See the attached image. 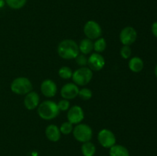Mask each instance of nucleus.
<instances>
[{
	"label": "nucleus",
	"instance_id": "obj_1",
	"mask_svg": "<svg viewBox=\"0 0 157 156\" xmlns=\"http://www.w3.org/2000/svg\"><path fill=\"white\" fill-rule=\"evenodd\" d=\"M58 54L60 58L64 60L75 59L79 54V47L76 41L71 39L61 41L58 46Z\"/></svg>",
	"mask_w": 157,
	"mask_h": 156
},
{
	"label": "nucleus",
	"instance_id": "obj_2",
	"mask_svg": "<svg viewBox=\"0 0 157 156\" xmlns=\"http://www.w3.org/2000/svg\"><path fill=\"white\" fill-rule=\"evenodd\" d=\"M59 109L55 102L45 100L40 103L38 106V114L44 120H52L59 114Z\"/></svg>",
	"mask_w": 157,
	"mask_h": 156
},
{
	"label": "nucleus",
	"instance_id": "obj_3",
	"mask_svg": "<svg viewBox=\"0 0 157 156\" xmlns=\"http://www.w3.org/2000/svg\"><path fill=\"white\" fill-rule=\"evenodd\" d=\"M11 90L18 95H26L33 88L30 80L25 76H19L12 80L10 85Z\"/></svg>",
	"mask_w": 157,
	"mask_h": 156
},
{
	"label": "nucleus",
	"instance_id": "obj_4",
	"mask_svg": "<svg viewBox=\"0 0 157 156\" xmlns=\"http://www.w3.org/2000/svg\"><path fill=\"white\" fill-rule=\"evenodd\" d=\"M93 77V72L88 67H81L73 72L72 80L78 86L87 85Z\"/></svg>",
	"mask_w": 157,
	"mask_h": 156
},
{
	"label": "nucleus",
	"instance_id": "obj_5",
	"mask_svg": "<svg viewBox=\"0 0 157 156\" xmlns=\"http://www.w3.org/2000/svg\"><path fill=\"white\" fill-rule=\"evenodd\" d=\"M73 136L78 142L84 143L90 141L93 137V131L90 125L84 123H79L74 127Z\"/></svg>",
	"mask_w": 157,
	"mask_h": 156
},
{
	"label": "nucleus",
	"instance_id": "obj_6",
	"mask_svg": "<svg viewBox=\"0 0 157 156\" xmlns=\"http://www.w3.org/2000/svg\"><path fill=\"white\" fill-rule=\"evenodd\" d=\"M84 33L88 39L97 40L102 35V28L97 21L90 20L84 24Z\"/></svg>",
	"mask_w": 157,
	"mask_h": 156
},
{
	"label": "nucleus",
	"instance_id": "obj_7",
	"mask_svg": "<svg viewBox=\"0 0 157 156\" xmlns=\"http://www.w3.org/2000/svg\"><path fill=\"white\" fill-rule=\"evenodd\" d=\"M98 140L101 146L110 148L116 144V136L111 130L103 128L98 132Z\"/></svg>",
	"mask_w": 157,
	"mask_h": 156
},
{
	"label": "nucleus",
	"instance_id": "obj_8",
	"mask_svg": "<svg viewBox=\"0 0 157 156\" xmlns=\"http://www.w3.org/2000/svg\"><path fill=\"white\" fill-rule=\"evenodd\" d=\"M137 32L134 28L127 26L121 30L120 33V41L124 45L130 46L136 41Z\"/></svg>",
	"mask_w": 157,
	"mask_h": 156
},
{
	"label": "nucleus",
	"instance_id": "obj_9",
	"mask_svg": "<svg viewBox=\"0 0 157 156\" xmlns=\"http://www.w3.org/2000/svg\"><path fill=\"white\" fill-rule=\"evenodd\" d=\"M67 121L71 124L78 125L84 119V110L79 106H73L67 110Z\"/></svg>",
	"mask_w": 157,
	"mask_h": 156
},
{
	"label": "nucleus",
	"instance_id": "obj_10",
	"mask_svg": "<svg viewBox=\"0 0 157 156\" xmlns=\"http://www.w3.org/2000/svg\"><path fill=\"white\" fill-rule=\"evenodd\" d=\"M87 65L92 71H99L104 68L105 65V60L103 55L95 52L91 54L87 59Z\"/></svg>",
	"mask_w": 157,
	"mask_h": 156
},
{
	"label": "nucleus",
	"instance_id": "obj_11",
	"mask_svg": "<svg viewBox=\"0 0 157 156\" xmlns=\"http://www.w3.org/2000/svg\"><path fill=\"white\" fill-rule=\"evenodd\" d=\"M79 88L78 86L76 85L75 83H68L66 84L61 87V96L63 99H73L78 96L79 93Z\"/></svg>",
	"mask_w": 157,
	"mask_h": 156
},
{
	"label": "nucleus",
	"instance_id": "obj_12",
	"mask_svg": "<svg viewBox=\"0 0 157 156\" xmlns=\"http://www.w3.org/2000/svg\"><path fill=\"white\" fill-rule=\"evenodd\" d=\"M41 93L45 97L52 98L56 95L58 91V87L56 84L52 80L47 79L44 80L41 84Z\"/></svg>",
	"mask_w": 157,
	"mask_h": 156
},
{
	"label": "nucleus",
	"instance_id": "obj_13",
	"mask_svg": "<svg viewBox=\"0 0 157 156\" xmlns=\"http://www.w3.org/2000/svg\"><path fill=\"white\" fill-rule=\"evenodd\" d=\"M40 104V96L36 92L31 91L25 95L24 99V105L29 110H33Z\"/></svg>",
	"mask_w": 157,
	"mask_h": 156
},
{
	"label": "nucleus",
	"instance_id": "obj_14",
	"mask_svg": "<svg viewBox=\"0 0 157 156\" xmlns=\"http://www.w3.org/2000/svg\"><path fill=\"white\" fill-rule=\"evenodd\" d=\"M45 136L51 142H58L61 136L59 127L57 126L56 125H54V124H51V125H48L47 128H45Z\"/></svg>",
	"mask_w": 157,
	"mask_h": 156
},
{
	"label": "nucleus",
	"instance_id": "obj_15",
	"mask_svg": "<svg viewBox=\"0 0 157 156\" xmlns=\"http://www.w3.org/2000/svg\"><path fill=\"white\" fill-rule=\"evenodd\" d=\"M128 67L133 73H140L144 69V63L139 57H133L129 61Z\"/></svg>",
	"mask_w": 157,
	"mask_h": 156
},
{
	"label": "nucleus",
	"instance_id": "obj_16",
	"mask_svg": "<svg viewBox=\"0 0 157 156\" xmlns=\"http://www.w3.org/2000/svg\"><path fill=\"white\" fill-rule=\"evenodd\" d=\"M109 156H130V152L124 145L115 144L110 148Z\"/></svg>",
	"mask_w": 157,
	"mask_h": 156
},
{
	"label": "nucleus",
	"instance_id": "obj_17",
	"mask_svg": "<svg viewBox=\"0 0 157 156\" xmlns=\"http://www.w3.org/2000/svg\"><path fill=\"white\" fill-rule=\"evenodd\" d=\"M78 47H79V51L81 54L87 55L94 50V42L92 40L84 38L81 40V42L79 43Z\"/></svg>",
	"mask_w": 157,
	"mask_h": 156
},
{
	"label": "nucleus",
	"instance_id": "obj_18",
	"mask_svg": "<svg viewBox=\"0 0 157 156\" xmlns=\"http://www.w3.org/2000/svg\"><path fill=\"white\" fill-rule=\"evenodd\" d=\"M81 153L84 156H94L96 153V146L90 141L84 142L81 145Z\"/></svg>",
	"mask_w": 157,
	"mask_h": 156
},
{
	"label": "nucleus",
	"instance_id": "obj_19",
	"mask_svg": "<svg viewBox=\"0 0 157 156\" xmlns=\"http://www.w3.org/2000/svg\"><path fill=\"white\" fill-rule=\"evenodd\" d=\"M107 47V41L104 38H99L94 42V50L96 53H101L104 51Z\"/></svg>",
	"mask_w": 157,
	"mask_h": 156
},
{
	"label": "nucleus",
	"instance_id": "obj_20",
	"mask_svg": "<svg viewBox=\"0 0 157 156\" xmlns=\"http://www.w3.org/2000/svg\"><path fill=\"white\" fill-rule=\"evenodd\" d=\"M6 4L12 9H20L25 6L27 0H5Z\"/></svg>",
	"mask_w": 157,
	"mask_h": 156
},
{
	"label": "nucleus",
	"instance_id": "obj_21",
	"mask_svg": "<svg viewBox=\"0 0 157 156\" xmlns=\"http://www.w3.org/2000/svg\"><path fill=\"white\" fill-rule=\"evenodd\" d=\"M73 72L71 69L69 67L67 66H63L58 70V75L60 76V77L62 78L64 80H68L71 79L72 77V75H73Z\"/></svg>",
	"mask_w": 157,
	"mask_h": 156
},
{
	"label": "nucleus",
	"instance_id": "obj_22",
	"mask_svg": "<svg viewBox=\"0 0 157 156\" xmlns=\"http://www.w3.org/2000/svg\"><path fill=\"white\" fill-rule=\"evenodd\" d=\"M60 132L63 135H70L73 132L74 127L73 124L71 123L70 122H64L60 126Z\"/></svg>",
	"mask_w": 157,
	"mask_h": 156
},
{
	"label": "nucleus",
	"instance_id": "obj_23",
	"mask_svg": "<svg viewBox=\"0 0 157 156\" xmlns=\"http://www.w3.org/2000/svg\"><path fill=\"white\" fill-rule=\"evenodd\" d=\"M78 96L84 100H88L92 97V91L88 88H83L79 90Z\"/></svg>",
	"mask_w": 157,
	"mask_h": 156
},
{
	"label": "nucleus",
	"instance_id": "obj_24",
	"mask_svg": "<svg viewBox=\"0 0 157 156\" xmlns=\"http://www.w3.org/2000/svg\"><path fill=\"white\" fill-rule=\"evenodd\" d=\"M121 56L124 59H128V58H130L132 54V50L130 48V46L127 45H124L121 49Z\"/></svg>",
	"mask_w": 157,
	"mask_h": 156
},
{
	"label": "nucleus",
	"instance_id": "obj_25",
	"mask_svg": "<svg viewBox=\"0 0 157 156\" xmlns=\"http://www.w3.org/2000/svg\"><path fill=\"white\" fill-rule=\"evenodd\" d=\"M87 59L88 58L86 57L85 54H79L78 56L75 58V61H76L77 64H78L81 67H86V65H87Z\"/></svg>",
	"mask_w": 157,
	"mask_h": 156
},
{
	"label": "nucleus",
	"instance_id": "obj_26",
	"mask_svg": "<svg viewBox=\"0 0 157 156\" xmlns=\"http://www.w3.org/2000/svg\"><path fill=\"white\" fill-rule=\"evenodd\" d=\"M57 105H58L60 111H67L70 109V102H69V100L65 99H62L59 100Z\"/></svg>",
	"mask_w": 157,
	"mask_h": 156
},
{
	"label": "nucleus",
	"instance_id": "obj_27",
	"mask_svg": "<svg viewBox=\"0 0 157 156\" xmlns=\"http://www.w3.org/2000/svg\"><path fill=\"white\" fill-rule=\"evenodd\" d=\"M152 33L153 34L156 38H157V21H155L153 24H152Z\"/></svg>",
	"mask_w": 157,
	"mask_h": 156
},
{
	"label": "nucleus",
	"instance_id": "obj_28",
	"mask_svg": "<svg viewBox=\"0 0 157 156\" xmlns=\"http://www.w3.org/2000/svg\"><path fill=\"white\" fill-rule=\"evenodd\" d=\"M5 3H6L5 0H0V9L5 6Z\"/></svg>",
	"mask_w": 157,
	"mask_h": 156
},
{
	"label": "nucleus",
	"instance_id": "obj_29",
	"mask_svg": "<svg viewBox=\"0 0 157 156\" xmlns=\"http://www.w3.org/2000/svg\"><path fill=\"white\" fill-rule=\"evenodd\" d=\"M155 75H156V76L157 77V64H156V67H155Z\"/></svg>",
	"mask_w": 157,
	"mask_h": 156
}]
</instances>
